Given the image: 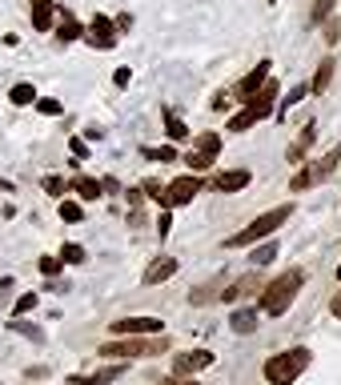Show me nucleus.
<instances>
[{
	"instance_id": "1",
	"label": "nucleus",
	"mask_w": 341,
	"mask_h": 385,
	"mask_svg": "<svg viewBox=\"0 0 341 385\" xmlns=\"http://www.w3.org/2000/svg\"><path fill=\"white\" fill-rule=\"evenodd\" d=\"M301 285H305V273L301 269H289V273H281L277 281L261 285V313H265V317H281L293 305V297H297Z\"/></svg>"
},
{
	"instance_id": "2",
	"label": "nucleus",
	"mask_w": 341,
	"mask_h": 385,
	"mask_svg": "<svg viewBox=\"0 0 341 385\" xmlns=\"http://www.w3.org/2000/svg\"><path fill=\"white\" fill-rule=\"evenodd\" d=\"M309 361H313V353H309L305 345L285 349V353H273V357L265 361V382L269 385H293L309 369Z\"/></svg>"
},
{
	"instance_id": "3",
	"label": "nucleus",
	"mask_w": 341,
	"mask_h": 385,
	"mask_svg": "<svg viewBox=\"0 0 341 385\" xmlns=\"http://www.w3.org/2000/svg\"><path fill=\"white\" fill-rule=\"evenodd\" d=\"M293 217V201L289 205H277V209H269V213H261L257 221L253 225H245V229H237V233H233V237L225 241L229 249H245V245H257L261 237H269V233H277V229H281V225L289 221Z\"/></svg>"
},
{
	"instance_id": "4",
	"label": "nucleus",
	"mask_w": 341,
	"mask_h": 385,
	"mask_svg": "<svg viewBox=\"0 0 341 385\" xmlns=\"http://www.w3.org/2000/svg\"><path fill=\"white\" fill-rule=\"evenodd\" d=\"M169 349L165 333H141V337H125V341H109L100 345V357H157Z\"/></svg>"
},
{
	"instance_id": "5",
	"label": "nucleus",
	"mask_w": 341,
	"mask_h": 385,
	"mask_svg": "<svg viewBox=\"0 0 341 385\" xmlns=\"http://www.w3.org/2000/svg\"><path fill=\"white\" fill-rule=\"evenodd\" d=\"M201 192V176L189 173V176H177L165 185V197H161V209H181V205H193V197Z\"/></svg>"
},
{
	"instance_id": "6",
	"label": "nucleus",
	"mask_w": 341,
	"mask_h": 385,
	"mask_svg": "<svg viewBox=\"0 0 341 385\" xmlns=\"http://www.w3.org/2000/svg\"><path fill=\"white\" fill-rule=\"evenodd\" d=\"M217 149H221V137H217V133H201V137H197V144L181 160H185L193 173H201V169H209L213 160H217Z\"/></svg>"
},
{
	"instance_id": "7",
	"label": "nucleus",
	"mask_w": 341,
	"mask_h": 385,
	"mask_svg": "<svg viewBox=\"0 0 341 385\" xmlns=\"http://www.w3.org/2000/svg\"><path fill=\"white\" fill-rule=\"evenodd\" d=\"M217 357H213V349H189V353H177L173 357V377H193V373H201V369H209Z\"/></svg>"
},
{
	"instance_id": "8",
	"label": "nucleus",
	"mask_w": 341,
	"mask_h": 385,
	"mask_svg": "<svg viewBox=\"0 0 341 385\" xmlns=\"http://www.w3.org/2000/svg\"><path fill=\"white\" fill-rule=\"evenodd\" d=\"M84 40L93 48H116V24L109 20V16H93L89 20V29H84Z\"/></svg>"
},
{
	"instance_id": "9",
	"label": "nucleus",
	"mask_w": 341,
	"mask_h": 385,
	"mask_svg": "<svg viewBox=\"0 0 341 385\" xmlns=\"http://www.w3.org/2000/svg\"><path fill=\"white\" fill-rule=\"evenodd\" d=\"M113 333H116V337L165 333V321H161V317H125V321H113Z\"/></svg>"
},
{
	"instance_id": "10",
	"label": "nucleus",
	"mask_w": 341,
	"mask_h": 385,
	"mask_svg": "<svg viewBox=\"0 0 341 385\" xmlns=\"http://www.w3.org/2000/svg\"><path fill=\"white\" fill-rule=\"evenodd\" d=\"M277 93H281V89H277V80H265L257 93L245 100V109H253V116H257V121H265V116L273 112V105H277Z\"/></svg>"
},
{
	"instance_id": "11",
	"label": "nucleus",
	"mask_w": 341,
	"mask_h": 385,
	"mask_svg": "<svg viewBox=\"0 0 341 385\" xmlns=\"http://www.w3.org/2000/svg\"><path fill=\"white\" fill-rule=\"evenodd\" d=\"M265 80H269V61H261L257 68L249 73V77H241V84L233 89V96H237V100H249V96L257 93V89H261V84H265Z\"/></svg>"
},
{
	"instance_id": "12",
	"label": "nucleus",
	"mask_w": 341,
	"mask_h": 385,
	"mask_svg": "<svg viewBox=\"0 0 341 385\" xmlns=\"http://www.w3.org/2000/svg\"><path fill=\"white\" fill-rule=\"evenodd\" d=\"M121 373H125V365H105V369H93V373H73L68 385H109V382H116Z\"/></svg>"
},
{
	"instance_id": "13",
	"label": "nucleus",
	"mask_w": 341,
	"mask_h": 385,
	"mask_svg": "<svg viewBox=\"0 0 341 385\" xmlns=\"http://www.w3.org/2000/svg\"><path fill=\"white\" fill-rule=\"evenodd\" d=\"M261 289V277L257 273H245V277H237V281H233V285L229 289H221V301H241V297H249V293H257Z\"/></svg>"
},
{
	"instance_id": "14",
	"label": "nucleus",
	"mask_w": 341,
	"mask_h": 385,
	"mask_svg": "<svg viewBox=\"0 0 341 385\" xmlns=\"http://www.w3.org/2000/svg\"><path fill=\"white\" fill-rule=\"evenodd\" d=\"M173 273H177V257H157V261L145 269V285H161V281H169Z\"/></svg>"
},
{
	"instance_id": "15",
	"label": "nucleus",
	"mask_w": 341,
	"mask_h": 385,
	"mask_svg": "<svg viewBox=\"0 0 341 385\" xmlns=\"http://www.w3.org/2000/svg\"><path fill=\"white\" fill-rule=\"evenodd\" d=\"M249 181H253V176L245 173V169H233V173H217L213 189H217V192H241Z\"/></svg>"
},
{
	"instance_id": "16",
	"label": "nucleus",
	"mask_w": 341,
	"mask_h": 385,
	"mask_svg": "<svg viewBox=\"0 0 341 385\" xmlns=\"http://www.w3.org/2000/svg\"><path fill=\"white\" fill-rule=\"evenodd\" d=\"M56 24V8H52V0H33V29L36 32H49Z\"/></svg>"
},
{
	"instance_id": "17",
	"label": "nucleus",
	"mask_w": 341,
	"mask_h": 385,
	"mask_svg": "<svg viewBox=\"0 0 341 385\" xmlns=\"http://www.w3.org/2000/svg\"><path fill=\"white\" fill-rule=\"evenodd\" d=\"M338 160H341V144H333L329 153H325L321 160H313L309 165V173H313V181H325V176H333V169H338Z\"/></svg>"
},
{
	"instance_id": "18",
	"label": "nucleus",
	"mask_w": 341,
	"mask_h": 385,
	"mask_svg": "<svg viewBox=\"0 0 341 385\" xmlns=\"http://www.w3.org/2000/svg\"><path fill=\"white\" fill-rule=\"evenodd\" d=\"M73 192H81V201H97V197H105V185H100L97 176H73V185H68Z\"/></svg>"
},
{
	"instance_id": "19",
	"label": "nucleus",
	"mask_w": 341,
	"mask_h": 385,
	"mask_svg": "<svg viewBox=\"0 0 341 385\" xmlns=\"http://www.w3.org/2000/svg\"><path fill=\"white\" fill-rule=\"evenodd\" d=\"M261 321H257V309H237L233 317H229V329L233 333H253Z\"/></svg>"
},
{
	"instance_id": "20",
	"label": "nucleus",
	"mask_w": 341,
	"mask_h": 385,
	"mask_svg": "<svg viewBox=\"0 0 341 385\" xmlns=\"http://www.w3.org/2000/svg\"><path fill=\"white\" fill-rule=\"evenodd\" d=\"M313 137H317V128H313V125L301 128V137H297V141H293V149H289V160H293V165H301V157L313 149Z\"/></svg>"
},
{
	"instance_id": "21",
	"label": "nucleus",
	"mask_w": 341,
	"mask_h": 385,
	"mask_svg": "<svg viewBox=\"0 0 341 385\" xmlns=\"http://www.w3.org/2000/svg\"><path fill=\"white\" fill-rule=\"evenodd\" d=\"M56 36H61V40H65V45H68V40H77V36H84V29H81V24H77V16H61V24H56Z\"/></svg>"
},
{
	"instance_id": "22",
	"label": "nucleus",
	"mask_w": 341,
	"mask_h": 385,
	"mask_svg": "<svg viewBox=\"0 0 341 385\" xmlns=\"http://www.w3.org/2000/svg\"><path fill=\"white\" fill-rule=\"evenodd\" d=\"M165 133H169V141H185V137H189L185 121H181L177 112H169V109H165Z\"/></svg>"
},
{
	"instance_id": "23",
	"label": "nucleus",
	"mask_w": 341,
	"mask_h": 385,
	"mask_svg": "<svg viewBox=\"0 0 341 385\" xmlns=\"http://www.w3.org/2000/svg\"><path fill=\"white\" fill-rule=\"evenodd\" d=\"M329 80H333V61H321L317 77H313V84H309V93H317V96H321L325 89H329Z\"/></svg>"
},
{
	"instance_id": "24",
	"label": "nucleus",
	"mask_w": 341,
	"mask_h": 385,
	"mask_svg": "<svg viewBox=\"0 0 341 385\" xmlns=\"http://www.w3.org/2000/svg\"><path fill=\"white\" fill-rule=\"evenodd\" d=\"M8 100H13V105H20V109H24V105H36V89H33V84H13Z\"/></svg>"
},
{
	"instance_id": "25",
	"label": "nucleus",
	"mask_w": 341,
	"mask_h": 385,
	"mask_svg": "<svg viewBox=\"0 0 341 385\" xmlns=\"http://www.w3.org/2000/svg\"><path fill=\"white\" fill-rule=\"evenodd\" d=\"M257 125V116H253V109H241L233 121H229V133H245V128H253Z\"/></svg>"
},
{
	"instance_id": "26",
	"label": "nucleus",
	"mask_w": 341,
	"mask_h": 385,
	"mask_svg": "<svg viewBox=\"0 0 341 385\" xmlns=\"http://www.w3.org/2000/svg\"><path fill=\"white\" fill-rule=\"evenodd\" d=\"M213 297H221V281H213V285L189 293V301H193V305H205V301H213Z\"/></svg>"
},
{
	"instance_id": "27",
	"label": "nucleus",
	"mask_w": 341,
	"mask_h": 385,
	"mask_svg": "<svg viewBox=\"0 0 341 385\" xmlns=\"http://www.w3.org/2000/svg\"><path fill=\"white\" fill-rule=\"evenodd\" d=\"M36 301H40L36 293H20V297H17V305H13V317H24V313H33V309H36Z\"/></svg>"
},
{
	"instance_id": "28",
	"label": "nucleus",
	"mask_w": 341,
	"mask_h": 385,
	"mask_svg": "<svg viewBox=\"0 0 341 385\" xmlns=\"http://www.w3.org/2000/svg\"><path fill=\"white\" fill-rule=\"evenodd\" d=\"M8 329H13V333L33 337V341H45V329H36V325H29V321H8Z\"/></svg>"
},
{
	"instance_id": "29",
	"label": "nucleus",
	"mask_w": 341,
	"mask_h": 385,
	"mask_svg": "<svg viewBox=\"0 0 341 385\" xmlns=\"http://www.w3.org/2000/svg\"><path fill=\"white\" fill-rule=\"evenodd\" d=\"M149 160H161V165H169V160H177V149H169V144H161V149H141Z\"/></svg>"
},
{
	"instance_id": "30",
	"label": "nucleus",
	"mask_w": 341,
	"mask_h": 385,
	"mask_svg": "<svg viewBox=\"0 0 341 385\" xmlns=\"http://www.w3.org/2000/svg\"><path fill=\"white\" fill-rule=\"evenodd\" d=\"M81 217H84V209L77 205V201H61V221H73V225H77Z\"/></svg>"
},
{
	"instance_id": "31",
	"label": "nucleus",
	"mask_w": 341,
	"mask_h": 385,
	"mask_svg": "<svg viewBox=\"0 0 341 385\" xmlns=\"http://www.w3.org/2000/svg\"><path fill=\"white\" fill-rule=\"evenodd\" d=\"M61 261H65V265H84V249L81 245H65V249H61Z\"/></svg>"
},
{
	"instance_id": "32",
	"label": "nucleus",
	"mask_w": 341,
	"mask_h": 385,
	"mask_svg": "<svg viewBox=\"0 0 341 385\" xmlns=\"http://www.w3.org/2000/svg\"><path fill=\"white\" fill-rule=\"evenodd\" d=\"M273 257H277V245H257L253 249V265H269Z\"/></svg>"
},
{
	"instance_id": "33",
	"label": "nucleus",
	"mask_w": 341,
	"mask_h": 385,
	"mask_svg": "<svg viewBox=\"0 0 341 385\" xmlns=\"http://www.w3.org/2000/svg\"><path fill=\"white\" fill-rule=\"evenodd\" d=\"M61 269H65V261H61V257H40V273H45V277H56Z\"/></svg>"
},
{
	"instance_id": "34",
	"label": "nucleus",
	"mask_w": 341,
	"mask_h": 385,
	"mask_svg": "<svg viewBox=\"0 0 341 385\" xmlns=\"http://www.w3.org/2000/svg\"><path fill=\"white\" fill-rule=\"evenodd\" d=\"M305 93H309V84H297V89H289V96H281V109H277V112H285L289 105H297Z\"/></svg>"
},
{
	"instance_id": "35",
	"label": "nucleus",
	"mask_w": 341,
	"mask_h": 385,
	"mask_svg": "<svg viewBox=\"0 0 341 385\" xmlns=\"http://www.w3.org/2000/svg\"><path fill=\"white\" fill-rule=\"evenodd\" d=\"M173 233V209H161V221H157V237H169Z\"/></svg>"
},
{
	"instance_id": "36",
	"label": "nucleus",
	"mask_w": 341,
	"mask_h": 385,
	"mask_svg": "<svg viewBox=\"0 0 341 385\" xmlns=\"http://www.w3.org/2000/svg\"><path fill=\"white\" fill-rule=\"evenodd\" d=\"M36 109L45 112V116H61V109H65V105H61V100H52V96H45V100H36Z\"/></svg>"
},
{
	"instance_id": "37",
	"label": "nucleus",
	"mask_w": 341,
	"mask_h": 385,
	"mask_svg": "<svg viewBox=\"0 0 341 385\" xmlns=\"http://www.w3.org/2000/svg\"><path fill=\"white\" fill-rule=\"evenodd\" d=\"M65 181H61V176H45V192H52V197H65Z\"/></svg>"
},
{
	"instance_id": "38",
	"label": "nucleus",
	"mask_w": 341,
	"mask_h": 385,
	"mask_svg": "<svg viewBox=\"0 0 341 385\" xmlns=\"http://www.w3.org/2000/svg\"><path fill=\"white\" fill-rule=\"evenodd\" d=\"M145 192H149V197H153V201H157V205H161V197H165V185H161V181H145Z\"/></svg>"
},
{
	"instance_id": "39",
	"label": "nucleus",
	"mask_w": 341,
	"mask_h": 385,
	"mask_svg": "<svg viewBox=\"0 0 341 385\" xmlns=\"http://www.w3.org/2000/svg\"><path fill=\"white\" fill-rule=\"evenodd\" d=\"M68 149H73V157H89V144H84L81 137H73V141H68Z\"/></svg>"
},
{
	"instance_id": "40",
	"label": "nucleus",
	"mask_w": 341,
	"mask_h": 385,
	"mask_svg": "<svg viewBox=\"0 0 341 385\" xmlns=\"http://www.w3.org/2000/svg\"><path fill=\"white\" fill-rule=\"evenodd\" d=\"M13 285H17L13 277H0V305L8 301V293H13Z\"/></svg>"
},
{
	"instance_id": "41",
	"label": "nucleus",
	"mask_w": 341,
	"mask_h": 385,
	"mask_svg": "<svg viewBox=\"0 0 341 385\" xmlns=\"http://www.w3.org/2000/svg\"><path fill=\"white\" fill-rule=\"evenodd\" d=\"M329 8H333V0H317V4H313V20H321Z\"/></svg>"
},
{
	"instance_id": "42",
	"label": "nucleus",
	"mask_w": 341,
	"mask_h": 385,
	"mask_svg": "<svg viewBox=\"0 0 341 385\" xmlns=\"http://www.w3.org/2000/svg\"><path fill=\"white\" fill-rule=\"evenodd\" d=\"M116 89H125V84H129V80H132V73H129V68H116Z\"/></svg>"
},
{
	"instance_id": "43",
	"label": "nucleus",
	"mask_w": 341,
	"mask_h": 385,
	"mask_svg": "<svg viewBox=\"0 0 341 385\" xmlns=\"http://www.w3.org/2000/svg\"><path fill=\"white\" fill-rule=\"evenodd\" d=\"M329 309H333V317H341V293L333 297V305H329Z\"/></svg>"
},
{
	"instance_id": "44",
	"label": "nucleus",
	"mask_w": 341,
	"mask_h": 385,
	"mask_svg": "<svg viewBox=\"0 0 341 385\" xmlns=\"http://www.w3.org/2000/svg\"><path fill=\"white\" fill-rule=\"evenodd\" d=\"M0 192H13V181H4V176H0Z\"/></svg>"
},
{
	"instance_id": "45",
	"label": "nucleus",
	"mask_w": 341,
	"mask_h": 385,
	"mask_svg": "<svg viewBox=\"0 0 341 385\" xmlns=\"http://www.w3.org/2000/svg\"><path fill=\"white\" fill-rule=\"evenodd\" d=\"M165 385H197V382H181V377H173V382H165Z\"/></svg>"
},
{
	"instance_id": "46",
	"label": "nucleus",
	"mask_w": 341,
	"mask_h": 385,
	"mask_svg": "<svg viewBox=\"0 0 341 385\" xmlns=\"http://www.w3.org/2000/svg\"><path fill=\"white\" fill-rule=\"evenodd\" d=\"M338 281H341V265H338Z\"/></svg>"
}]
</instances>
